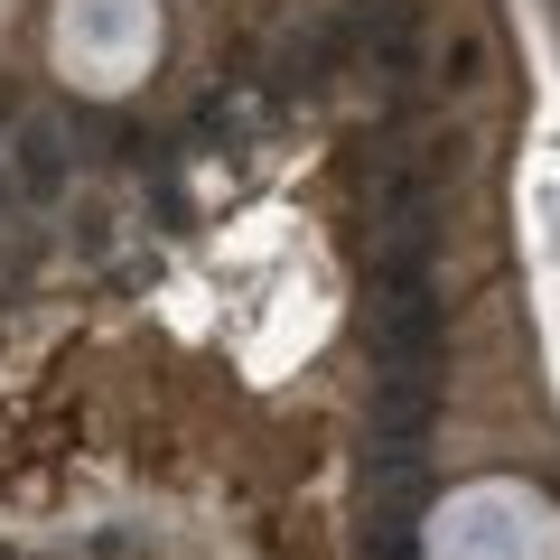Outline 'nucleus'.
Masks as SVG:
<instances>
[{
    "label": "nucleus",
    "instance_id": "1",
    "mask_svg": "<svg viewBox=\"0 0 560 560\" xmlns=\"http://www.w3.org/2000/svg\"><path fill=\"white\" fill-rule=\"evenodd\" d=\"M20 187L28 197H57V131H47V121L20 131Z\"/></svg>",
    "mask_w": 560,
    "mask_h": 560
}]
</instances>
